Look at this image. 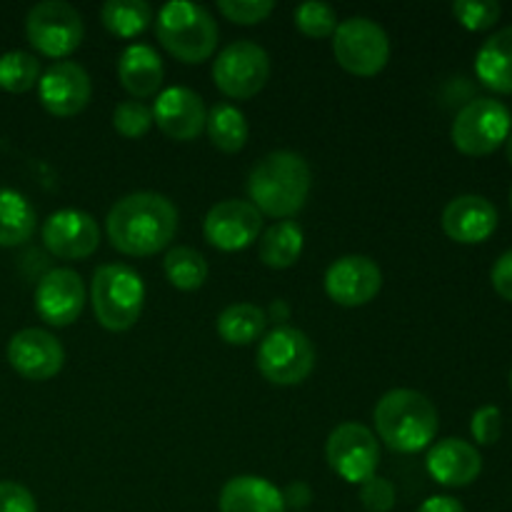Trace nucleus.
<instances>
[{"instance_id": "13", "label": "nucleus", "mask_w": 512, "mask_h": 512, "mask_svg": "<svg viewBox=\"0 0 512 512\" xmlns=\"http://www.w3.org/2000/svg\"><path fill=\"white\" fill-rule=\"evenodd\" d=\"M383 288V273L368 255H343L325 270V293L345 308L368 305Z\"/></svg>"}, {"instance_id": "14", "label": "nucleus", "mask_w": 512, "mask_h": 512, "mask_svg": "<svg viewBox=\"0 0 512 512\" xmlns=\"http://www.w3.org/2000/svg\"><path fill=\"white\" fill-rule=\"evenodd\" d=\"M93 85L83 65L73 60H58L38 80V98L50 115L70 118L90 103Z\"/></svg>"}, {"instance_id": "21", "label": "nucleus", "mask_w": 512, "mask_h": 512, "mask_svg": "<svg viewBox=\"0 0 512 512\" xmlns=\"http://www.w3.org/2000/svg\"><path fill=\"white\" fill-rule=\"evenodd\" d=\"M220 512H285L283 493L258 475L230 478L220 490Z\"/></svg>"}, {"instance_id": "34", "label": "nucleus", "mask_w": 512, "mask_h": 512, "mask_svg": "<svg viewBox=\"0 0 512 512\" xmlns=\"http://www.w3.org/2000/svg\"><path fill=\"white\" fill-rule=\"evenodd\" d=\"M220 13L240 25H255L275 10L273 0H220Z\"/></svg>"}, {"instance_id": "43", "label": "nucleus", "mask_w": 512, "mask_h": 512, "mask_svg": "<svg viewBox=\"0 0 512 512\" xmlns=\"http://www.w3.org/2000/svg\"><path fill=\"white\" fill-rule=\"evenodd\" d=\"M510 390H512V370H510Z\"/></svg>"}, {"instance_id": "8", "label": "nucleus", "mask_w": 512, "mask_h": 512, "mask_svg": "<svg viewBox=\"0 0 512 512\" xmlns=\"http://www.w3.org/2000/svg\"><path fill=\"white\" fill-rule=\"evenodd\" d=\"M25 35L40 55L68 58L83 43V15L65 0H43L28 10Z\"/></svg>"}, {"instance_id": "24", "label": "nucleus", "mask_w": 512, "mask_h": 512, "mask_svg": "<svg viewBox=\"0 0 512 512\" xmlns=\"http://www.w3.org/2000/svg\"><path fill=\"white\" fill-rule=\"evenodd\" d=\"M305 235L295 220H280V223L270 225L268 230L260 238V260H263L268 268L285 270L290 265L298 263L300 253H303Z\"/></svg>"}, {"instance_id": "26", "label": "nucleus", "mask_w": 512, "mask_h": 512, "mask_svg": "<svg viewBox=\"0 0 512 512\" xmlns=\"http://www.w3.org/2000/svg\"><path fill=\"white\" fill-rule=\"evenodd\" d=\"M215 325H218V335L228 345H250L265 333L268 313L253 303H235L218 315Z\"/></svg>"}, {"instance_id": "4", "label": "nucleus", "mask_w": 512, "mask_h": 512, "mask_svg": "<svg viewBox=\"0 0 512 512\" xmlns=\"http://www.w3.org/2000/svg\"><path fill=\"white\" fill-rule=\"evenodd\" d=\"M155 33L163 48L183 63H203L218 45V25L203 5L170 0L158 10Z\"/></svg>"}, {"instance_id": "33", "label": "nucleus", "mask_w": 512, "mask_h": 512, "mask_svg": "<svg viewBox=\"0 0 512 512\" xmlns=\"http://www.w3.org/2000/svg\"><path fill=\"white\" fill-rule=\"evenodd\" d=\"M453 13L463 28L483 33L498 23L500 15H503V5L495 3V0H455Z\"/></svg>"}, {"instance_id": "5", "label": "nucleus", "mask_w": 512, "mask_h": 512, "mask_svg": "<svg viewBox=\"0 0 512 512\" xmlns=\"http://www.w3.org/2000/svg\"><path fill=\"white\" fill-rule=\"evenodd\" d=\"M90 303L105 330L125 333L138 323L145 305V283L123 263L100 265L90 283Z\"/></svg>"}, {"instance_id": "18", "label": "nucleus", "mask_w": 512, "mask_h": 512, "mask_svg": "<svg viewBox=\"0 0 512 512\" xmlns=\"http://www.w3.org/2000/svg\"><path fill=\"white\" fill-rule=\"evenodd\" d=\"M150 110H153V123L168 138L180 140V143L198 138L205 130V120H208L203 98L195 90L183 88V85L163 90Z\"/></svg>"}, {"instance_id": "35", "label": "nucleus", "mask_w": 512, "mask_h": 512, "mask_svg": "<svg viewBox=\"0 0 512 512\" xmlns=\"http://www.w3.org/2000/svg\"><path fill=\"white\" fill-rule=\"evenodd\" d=\"M395 500H398V493L388 478L373 475L360 483V503L368 512H390L395 508Z\"/></svg>"}, {"instance_id": "15", "label": "nucleus", "mask_w": 512, "mask_h": 512, "mask_svg": "<svg viewBox=\"0 0 512 512\" xmlns=\"http://www.w3.org/2000/svg\"><path fill=\"white\" fill-rule=\"evenodd\" d=\"M8 363L25 380L43 383V380L55 378L63 370L65 350L48 330L25 328L10 338Z\"/></svg>"}, {"instance_id": "7", "label": "nucleus", "mask_w": 512, "mask_h": 512, "mask_svg": "<svg viewBox=\"0 0 512 512\" xmlns=\"http://www.w3.org/2000/svg\"><path fill=\"white\" fill-rule=\"evenodd\" d=\"M333 53L335 60L348 73L360 75V78H370V75H378L388 65V33L375 20L363 18V15H353L348 20H340L338 28H335Z\"/></svg>"}, {"instance_id": "28", "label": "nucleus", "mask_w": 512, "mask_h": 512, "mask_svg": "<svg viewBox=\"0 0 512 512\" xmlns=\"http://www.w3.org/2000/svg\"><path fill=\"white\" fill-rule=\"evenodd\" d=\"M105 28L118 38H135L153 23V8L145 0H108L100 10Z\"/></svg>"}, {"instance_id": "17", "label": "nucleus", "mask_w": 512, "mask_h": 512, "mask_svg": "<svg viewBox=\"0 0 512 512\" xmlns=\"http://www.w3.org/2000/svg\"><path fill=\"white\" fill-rule=\"evenodd\" d=\"M43 243L55 258L83 260L98 250V223L93 220V215L83 213V210H55L43 223Z\"/></svg>"}, {"instance_id": "38", "label": "nucleus", "mask_w": 512, "mask_h": 512, "mask_svg": "<svg viewBox=\"0 0 512 512\" xmlns=\"http://www.w3.org/2000/svg\"><path fill=\"white\" fill-rule=\"evenodd\" d=\"M490 280H493L495 293L512 303V250H508V253H503L498 260H495Z\"/></svg>"}, {"instance_id": "44", "label": "nucleus", "mask_w": 512, "mask_h": 512, "mask_svg": "<svg viewBox=\"0 0 512 512\" xmlns=\"http://www.w3.org/2000/svg\"><path fill=\"white\" fill-rule=\"evenodd\" d=\"M510 205H512V193H510Z\"/></svg>"}, {"instance_id": "30", "label": "nucleus", "mask_w": 512, "mask_h": 512, "mask_svg": "<svg viewBox=\"0 0 512 512\" xmlns=\"http://www.w3.org/2000/svg\"><path fill=\"white\" fill-rule=\"evenodd\" d=\"M40 80V63L25 50L0 55V88L8 93H28Z\"/></svg>"}, {"instance_id": "41", "label": "nucleus", "mask_w": 512, "mask_h": 512, "mask_svg": "<svg viewBox=\"0 0 512 512\" xmlns=\"http://www.w3.org/2000/svg\"><path fill=\"white\" fill-rule=\"evenodd\" d=\"M270 313H273L275 318H278V320H285V318H288L290 308H288V305L283 303V300H275V303L270 305Z\"/></svg>"}, {"instance_id": "10", "label": "nucleus", "mask_w": 512, "mask_h": 512, "mask_svg": "<svg viewBox=\"0 0 512 512\" xmlns=\"http://www.w3.org/2000/svg\"><path fill=\"white\" fill-rule=\"evenodd\" d=\"M270 78V58L253 40H235L220 50L213 65V80L223 95L248 100L265 88Z\"/></svg>"}, {"instance_id": "31", "label": "nucleus", "mask_w": 512, "mask_h": 512, "mask_svg": "<svg viewBox=\"0 0 512 512\" xmlns=\"http://www.w3.org/2000/svg\"><path fill=\"white\" fill-rule=\"evenodd\" d=\"M293 18L300 33L308 35V38H330L340 23L333 5L320 3V0H308V3L298 5Z\"/></svg>"}, {"instance_id": "9", "label": "nucleus", "mask_w": 512, "mask_h": 512, "mask_svg": "<svg viewBox=\"0 0 512 512\" xmlns=\"http://www.w3.org/2000/svg\"><path fill=\"white\" fill-rule=\"evenodd\" d=\"M258 368L275 385H298L313 373L315 348L308 335L290 325L270 330L258 348Z\"/></svg>"}, {"instance_id": "40", "label": "nucleus", "mask_w": 512, "mask_h": 512, "mask_svg": "<svg viewBox=\"0 0 512 512\" xmlns=\"http://www.w3.org/2000/svg\"><path fill=\"white\" fill-rule=\"evenodd\" d=\"M418 512H465V508L460 500L450 498V495H433L420 505Z\"/></svg>"}, {"instance_id": "36", "label": "nucleus", "mask_w": 512, "mask_h": 512, "mask_svg": "<svg viewBox=\"0 0 512 512\" xmlns=\"http://www.w3.org/2000/svg\"><path fill=\"white\" fill-rule=\"evenodd\" d=\"M470 433H473L475 443L480 445H495L503 435V413L498 405H483L473 413L470 420Z\"/></svg>"}, {"instance_id": "6", "label": "nucleus", "mask_w": 512, "mask_h": 512, "mask_svg": "<svg viewBox=\"0 0 512 512\" xmlns=\"http://www.w3.org/2000/svg\"><path fill=\"white\" fill-rule=\"evenodd\" d=\"M512 115L505 103L495 98H475L460 108L453 120L455 148L470 158H483L495 153L510 138Z\"/></svg>"}, {"instance_id": "27", "label": "nucleus", "mask_w": 512, "mask_h": 512, "mask_svg": "<svg viewBox=\"0 0 512 512\" xmlns=\"http://www.w3.org/2000/svg\"><path fill=\"white\" fill-rule=\"evenodd\" d=\"M205 130H208L210 143L218 150H223V153H238V150H243L250 135L243 110L230 103H218L210 108L208 120H205Z\"/></svg>"}, {"instance_id": "29", "label": "nucleus", "mask_w": 512, "mask_h": 512, "mask_svg": "<svg viewBox=\"0 0 512 512\" xmlns=\"http://www.w3.org/2000/svg\"><path fill=\"white\" fill-rule=\"evenodd\" d=\"M163 270L168 283L185 293L198 290L208 280V260L200 250L188 248V245H178L170 250L163 260Z\"/></svg>"}, {"instance_id": "11", "label": "nucleus", "mask_w": 512, "mask_h": 512, "mask_svg": "<svg viewBox=\"0 0 512 512\" xmlns=\"http://www.w3.org/2000/svg\"><path fill=\"white\" fill-rule=\"evenodd\" d=\"M325 458L345 483H365L380 463V445L373 430L360 423H343L330 433Z\"/></svg>"}, {"instance_id": "16", "label": "nucleus", "mask_w": 512, "mask_h": 512, "mask_svg": "<svg viewBox=\"0 0 512 512\" xmlns=\"http://www.w3.org/2000/svg\"><path fill=\"white\" fill-rule=\"evenodd\" d=\"M85 308V285L75 270L55 268L40 278L35 288V310L55 328L75 323Z\"/></svg>"}, {"instance_id": "19", "label": "nucleus", "mask_w": 512, "mask_h": 512, "mask_svg": "<svg viewBox=\"0 0 512 512\" xmlns=\"http://www.w3.org/2000/svg\"><path fill=\"white\" fill-rule=\"evenodd\" d=\"M498 228V208L483 195H458L443 210V230L463 245L485 243Z\"/></svg>"}, {"instance_id": "25", "label": "nucleus", "mask_w": 512, "mask_h": 512, "mask_svg": "<svg viewBox=\"0 0 512 512\" xmlns=\"http://www.w3.org/2000/svg\"><path fill=\"white\" fill-rule=\"evenodd\" d=\"M35 220V208L23 193L0 188V248H15L30 240Z\"/></svg>"}, {"instance_id": "3", "label": "nucleus", "mask_w": 512, "mask_h": 512, "mask_svg": "<svg viewBox=\"0 0 512 512\" xmlns=\"http://www.w3.org/2000/svg\"><path fill=\"white\" fill-rule=\"evenodd\" d=\"M375 430L395 453H420L438 435V408L418 390L398 388L385 393L375 405Z\"/></svg>"}, {"instance_id": "20", "label": "nucleus", "mask_w": 512, "mask_h": 512, "mask_svg": "<svg viewBox=\"0 0 512 512\" xmlns=\"http://www.w3.org/2000/svg\"><path fill=\"white\" fill-rule=\"evenodd\" d=\"M428 473L445 488H465L483 473V458L478 448L460 438H445L428 453Z\"/></svg>"}, {"instance_id": "32", "label": "nucleus", "mask_w": 512, "mask_h": 512, "mask_svg": "<svg viewBox=\"0 0 512 512\" xmlns=\"http://www.w3.org/2000/svg\"><path fill=\"white\" fill-rule=\"evenodd\" d=\"M113 128L118 130L123 138L138 140L148 135L153 128V110L143 103V100H123L115 105L113 110Z\"/></svg>"}, {"instance_id": "2", "label": "nucleus", "mask_w": 512, "mask_h": 512, "mask_svg": "<svg viewBox=\"0 0 512 512\" xmlns=\"http://www.w3.org/2000/svg\"><path fill=\"white\" fill-rule=\"evenodd\" d=\"M313 175L303 155L290 150L268 153L248 175L250 203L260 215L293 218L305 208Z\"/></svg>"}, {"instance_id": "23", "label": "nucleus", "mask_w": 512, "mask_h": 512, "mask_svg": "<svg viewBox=\"0 0 512 512\" xmlns=\"http://www.w3.org/2000/svg\"><path fill=\"white\" fill-rule=\"evenodd\" d=\"M475 73L495 93H512V25L493 33L480 45Z\"/></svg>"}, {"instance_id": "1", "label": "nucleus", "mask_w": 512, "mask_h": 512, "mask_svg": "<svg viewBox=\"0 0 512 512\" xmlns=\"http://www.w3.org/2000/svg\"><path fill=\"white\" fill-rule=\"evenodd\" d=\"M105 230L123 255H155L178 230V208L160 193H130L110 208Z\"/></svg>"}, {"instance_id": "12", "label": "nucleus", "mask_w": 512, "mask_h": 512, "mask_svg": "<svg viewBox=\"0 0 512 512\" xmlns=\"http://www.w3.org/2000/svg\"><path fill=\"white\" fill-rule=\"evenodd\" d=\"M263 230V215L250 200H223L203 220V233L213 248L235 253L253 243Z\"/></svg>"}, {"instance_id": "22", "label": "nucleus", "mask_w": 512, "mask_h": 512, "mask_svg": "<svg viewBox=\"0 0 512 512\" xmlns=\"http://www.w3.org/2000/svg\"><path fill=\"white\" fill-rule=\"evenodd\" d=\"M163 75V60L150 45L133 43L120 53L118 78L123 88L133 95V100H143L158 93Z\"/></svg>"}, {"instance_id": "42", "label": "nucleus", "mask_w": 512, "mask_h": 512, "mask_svg": "<svg viewBox=\"0 0 512 512\" xmlns=\"http://www.w3.org/2000/svg\"><path fill=\"white\" fill-rule=\"evenodd\" d=\"M505 153H508V160H510V165H512V133H510V138L505 140Z\"/></svg>"}, {"instance_id": "37", "label": "nucleus", "mask_w": 512, "mask_h": 512, "mask_svg": "<svg viewBox=\"0 0 512 512\" xmlns=\"http://www.w3.org/2000/svg\"><path fill=\"white\" fill-rule=\"evenodd\" d=\"M0 512H38V503L25 485L0 480Z\"/></svg>"}, {"instance_id": "39", "label": "nucleus", "mask_w": 512, "mask_h": 512, "mask_svg": "<svg viewBox=\"0 0 512 512\" xmlns=\"http://www.w3.org/2000/svg\"><path fill=\"white\" fill-rule=\"evenodd\" d=\"M280 493H283L285 510H303L308 508L310 500H313V490H310V485L303 483V480H295V483H290L288 488L280 490Z\"/></svg>"}]
</instances>
